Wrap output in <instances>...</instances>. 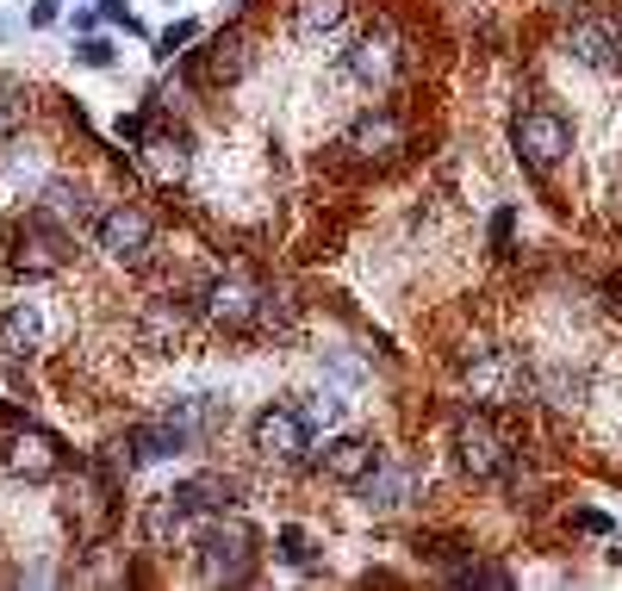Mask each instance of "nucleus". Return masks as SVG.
Segmentation results:
<instances>
[{
  "instance_id": "423d86ee",
  "label": "nucleus",
  "mask_w": 622,
  "mask_h": 591,
  "mask_svg": "<svg viewBox=\"0 0 622 591\" xmlns=\"http://www.w3.org/2000/svg\"><path fill=\"white\" fill-rule=\"evenodd\" d=\"M566 57L591 76H622V26L616 19H579L566 31Z\"/></svg>"
},
{
  "instance_id": "f257e3e1",
  "label": "nucleus",
  "mask_w": 622,
  "mask_h": 591,
  "mask_svg": "<svg viewBox=\"0 0 622 591\" xmlns=\"http://www.w3.org/2000/svg\"><path fill=\"white\" fill-rule=\"evenodd\" d=\"M449 442H454V467H461L466 480H498V473H511L516 467L511 442H504L485 418H454Z\"/></svg>"
},
{
  "instance_id": "cd10ccee",
  "label": "nucleus",
  "mask_w": 622,
  "mask_h": 591,
  "mask_svg": "<svg viewBox=\"0 0 622 591\" xmlns=\"http://www.w3.org/2000/svg\"><path fill=\"white\" fill-rule=\"evenodd\" d=\"M187 44H193V19H181V26H169L162 38H156V50H162V57H174V50H187Z\"/></svg>"
},
{
  "instance_id": "1a4fd4ad",
  "label": "nucleus",
  "mask_w": 622,
  "mask_h": 591,
  "mask_svg": "<svg viewBox=\"0 0 622 591\" xmlns=\"http://www.w3.org/2000/svg\"><path fill=\"white\" fill-rule=\"evenodd\" d=\"M262 287H249V280H212L205 287V311H212L224 330H249V324H262Z\"/></svg>"
},
{
  "instance_id": "f3484780",
  "label": "nucleus",
  "mask_w": 622,
  "mask_h": 591,
  "mask_svg": "<svg viewBox=\"0 0 622 591\" xmlns=\"http://www.w3.org/2000/svg\"><path fill=\"white\" fill-rule=\"evenodd\" d=\"M193 69H200L205 81H237L249 69V38H243V31H224V38H212V50H205Z\"/></svg>"
},
{
  "instance_id": "9b49d317",
  "label": "nucleus",
  "mask_w": 622,
  "mask_h": 591,
  "mask_svg": "<svg viewBox=\"0 0 622 591\" xmlns=\"http://www.w3.org/2000/svg\"><path fill=\"white\" fill-rule=\"evenodd\" d=\"M380 461H387V454L373 449V442H361V435H337V442H324V473L337 485H361Z\"/></svg>"
},
{
  "instance_id": "b1692460",
  "label": "nucleus",
  "mask_w": 622,
  "mask_h": 591,
  "mask_svg": "<svg viewBox=\"0 0 622 591\" xmlns=\"http://www.w3.org/2000/svg\"><path fill=\"white\" fill-rule=\"evenodd\" d=\"M280 560H287V567H305V573H311V554H318V548H311V535H305V529H280Z\"/></svg>"
},
{
  "instance_id": "4be33fe9",
  "label": "nucleus",
  "mask_w": 622,
  "mask_h": 591,
  "mask_svg": "<svg viewBox=\"0 0 622 591\" xmlns=\"http://www.w3.org/2000/svg\"><path fill=\"white\" fill-rule=\"evenodd\" d=\"M26 88H19V81L13 76H0V143H7V138H13V131H19V124H26Z\"/></svg>"
},
{
  "instance_id": "9d476101",
  "label": "nucleus",
  "mask_w": 622,
  "mask_h": 591,
  "mask_svg": "<svg viewBox=\"0 0 622 591\" xmlns=\"http://www.w3.org/2000/svg\"><path fill=\"white\" fill-rule=\"evenodd\" d=\"M169 498L187 517H224V511H237V480H224V473H193V480H181Z\"/></svg>"
},
{
  "instance_id": "6e6552de",
  "label": "nucleus",
  "mask_w": 622,
  "mask_h": 591,
  "mask_svg": "<svg viewBox=\"0 0 622 591\" xmlns=\"http://www.w3.org/2000/svg\"><path fill=\"white\" fill-rule=\"evenodd\" d=\"M62 256H69V237H62L50 218H31L26 231L13 237V268L19 274H57Z\"/></svg>"
},
{
  "instance_id": "39448f33",
  "label": "nucleus",
  "mask_w": 622,
  "mask_h": 591,
  "mask_svg": "<svg viewBox=\"0 0 622 591\" xmlns=\"http://www.w3.org/2000/svg\"><path fill=\"white\" fill-rule=\"evenodd\" d=\"M461 380L480 404H504V399H523L529 392V373L516 368V355H504V349H473Z\"/></svg>"
},
{
  "instance_id": "0eeeda50",
  "label": "nucleus",
  "mask_w": 622,
  "mask_h": 591,
  "mask_svg": "<svg viewBox=\"0 0 622 591\" xmlns=\"http://www.w3.org/2000/svg\"><path fill=\"white\" fill-rule=\"evenodd\" d=\"M93 237H100V249H107L112 262H143V256H150V243H156L150 218H143L138 206H107V212H100V224H93Z\"/></svg>"
},
{
  "instance_id": "dca6fc26",
  "label": "nucleus",
  "mask_w": 622,
  "mask_h": 591,
  "mask_svg": "<svg viewBox=\"0 0 622 591\" xmlns=\"http://www.w3.org/2000/svg\"><path fill=\"white\" fill-rule=\"evenodd\" d=\"M399 119H392L387 107H373V112H361L355 124H349V150L355 156H387V150H399Z\"/></svg>"
},
{
  "instance_id": "7c9ffc66",
  "label": "nucleus",
  "mask_w": 622,
  "mask_h": 591,
  "mask_svg": "<svg viewBox=\"0 0 622 591\" xmlns=\"http://www.w3.org/2000/svg\"><path fill=\"white\" fill-rule=\"evenodd\" d=\"M119 138H131V143H143V112H131V119H119Z\"/></svg>"
},
{
  "instance_id": "bb28decb",
  "label": "nucleus",
  "mask_w": 622,
  "mask_h": 591,
  "mask_svg": "<svg viewBox=\"0 0 622 591\" xmlns=\"http://www.w3.org/2000/svg\"><path fill=\"white\" fill-rule=\"evenodd\" d=\"M76 57L88 62V69H112V44H107V38H81Z\"/></svg>"
},
{
  "instance_id": "4468645a",
  "label": "nucleus",
  "mask_w": 622,
  "mask_h": 591,
  "mask_svg": "<svg viewBox=\"0 0 622 591\" xmlns=\"http://www.w3.org/2000/svg\"><path fill=\"white\" fill-rule=\"evenodd\" d=\"M7 467H13L19 480H50V473H57V442H50L44 430H19L13 442H7Z\"/></svg>"
},
{
  "instance_id": "20e7f679",
  "label": "nucleus",
  "mask_w": 622,
  "mask_h": 591,
  "mask_svg": "<svg viewBox=\"0 0 622 591\" xmlns=\"http://www.w3.org/2000/svg\"><path fill=\"white\" fill-rule=\"evenodd\" d=\"M249 442H255V454H268V461H305L311 423L299 404H268L262 418L249 423Z\"/></svg>"
},
{
  "instance_id": "6ab92c4d",
  "label": "nucleus",
  "mask_w": 622,
  "mask_h": 591,
  "mask_svg": "<svg viewBox=\"0 0 622 591\" xmlns=\"http://www.w3.org/2000/svg\"><path fill=\"white\" fill-rule=\"evenodd\" d=\"M169 418L181 423V430L193 435V442H200V435H212L218 423L231 418V404H218V399H181V404H174V411H169Z\"/></svg>"
},
{
  "instance_id": "412c9836",
  "label": "nucleus",
  "mask_w": 622,
  "mask_h": 591,
  "mask_svg": "<svg viewBox=\"0 0 622 591\" xmlns=\"http://www.w3.org/2000/svg\"><path fill=\"white\" fill-rule=\"evenodd\" d=\"M143 156H150V169L162 174V181H181V174H187V143L181 138H150V143H143Z\"/></svg>"
},
{
  "instance_id": "2f4dec72",
  "label": "nucleus",
  "mask_w": 622,
  "mask_h": 591,
  "mask_svg": "<svg viewBox=\"0 0 622 591\" xmlns=\"http://www.w3.org/2000/svg\"><path fill=\"white\" fill-rule=\"evenodd\" d=\"M579 529H591V535H604V529H610V517H604V511H579Z\"/></svg>"
},
{
  "instance_id": "5701e85b",
  "label": "nucleus",
  "mask_w": 622,
  "mask_h": 591,
  "mask_svg": "<svg viewBox=\"0 0 622 591\" xmlns=\"http://www.w3.org/2000/svg\"><path fill=\"white\" fill-rule=\"evenodd\" d=\"M454 585H485V591H504V585H511V573H504V567H492V560H473V567H461V573H454Z\"/></svg>"
},
{
  "instance_id": "c85d7f7f",
  "label": "nucleus",
  "mask_w": 622,
  "mask_h": 591,
  "mask_svg": "<svg viewBox=\"0 0 622 591\" xmlns=\"http://www.w3.org/2000/svg\"><path fill=\"white\" fill-rule=\"evenodd\" d=\"M100 19H112V26H124V31H143L138 19L124 13V0H100Z\"/></svg>"
},
{
  "instance_id": "7ed1b4c3",
  "label": "nucleus",
  "mask_w": 622,
  "mask_h": 591,
  "mask_svg": "<svg viewBox=\"0 0 622 591\" xmlns=\"http://www.w3.org/2000/svg\"><path fill=\"white\" fill-rule=\"evenodd\" d=\"M511 150L523 156L535 174H548V169H560L566 162V150H573V131H566V119L560 112H523V119L511 124Z\"/></svg>"
},
{
  "instance_id": "c756f323",
  "label": "nucleus",
  "mask_w": 622,
  "mask_h": 591,
  "mask_svg": "<svg viewBox=\"0 0 622 591\" xmlns=\"http://www.w3.org/2000/svg\"><path fill=\"white\" fill-rule=\"evenodd\" d=\"M57 7L62 0H31V26H57Z\"/></svg>"
},
{
  "instance_id": "f03ea898",
  "label": "nucleus",
  "mask_w": 622,
  "mask_h": 591,
  "mask_svg": "<svg viewBox=\"0 0 622 591\" xmlns=\"http://www.w3.org/2000/svg\"><path fill=\"white\" fill-rule=\"evenodd\" d=\"M200 573L224 579V585H243L255 573V529L249 523H212L200 535Z\"/></svg>"
},
{
  "instance_id": "ddd939ff",
  "label": "nucleus",
  "mask_w": 622,
  "mask_h": 591,
  "mask_svg": "<svg viewBox=\"0 0 622 591\" xmlns=\"http://www.w3.org/2000/svg\"><path fill=\"white\" fill-rule=\"evenodd\" d=\"M181 449H193V435H187L174 418H162V423H138V430L124 435V454H131L138 467L169 461V454H181Z\"/></svg>"
},
{
  "instance_id": "2eb2a0df",
  "label": "nucleus",
  "mask_w": 622,
  "mask_h": 591,
  "mask_svg": "<svg viewBox=\"0 0 622 591\" xmlns=\"http://www.w3.org/2000/svg\"><path fill=\"white\" fill-rule=\"evenodd\" d=\"M349 76H355L361 88H387L392 81V38L387 31H368V38L349 50Z\"/></svg>"
},
{
  "instance_id": "393cba45",
  "label": "nucleus",
  "mask_w": 622,
  "mask_h": 591,
  "mask_svg": "<svg viewBox=\"0 0 622 591\" xmlns=\"http://www.w3.org/2000/svg\"><path fill=\"white\" fill-rule=\"evenodd\" d=\"M305 423H324V430H337V423H342V399H337V392H318V399H305Z\"/></svg>"
},
{
  "instance_id": "a211bd4d",
  "label": "nucleus",
  "mask_w": 622,
  "mask_h": 591,
  "mask_svg": "<svg viewBox=\"0 0 622 591\" xmlns=\"http://www.w3.org/2000/svg\"><path fill=\"white\" fill-rule=\"evenodd\" d=\"M38 337H44L38 305H7V311H0V349H7V355H31Z\"/></svg>"
},
{
  "instance_id": "aec40b11",
  "label": "nucleus",
  "mask_w": 622,
  "mask_h": 591,
  "mask_svg": "<svg viewBox=\"0 0 622 591\" xmlns=\"http://www.w3.org/2000/svg\"><path fill=\"white\" fill-rule=\"evenodd\" d=\"M342 19H349V0H299L293 7V26L305 31V38H324V31H337Z\"/></svg>"
},
{
  "instance_id": "f8f14e48",
  "label": "nucleus",
  "mask_w": 622,
  "mask_h": 591,
  "mask_svg": "<svg viewBox=\"0 0 622 591\" xmlns=\"http://www.w3.org/2000/svg\"><path fill=\"white\" fill-rule=\"evenodd\" d=\"M418 473H411V467H399V461H380V467H373V473H368V480H361L355 485V492L361 498H368V504H373V511H399V504H411V498H418Z\"/></svg>"
},
{
  "instance_id": "a878e982",
  "label": "nucleus",
  "mask_w": 622,
  "mask_h": 591,
  "mask_svg": "<svg viewBox=\"0 0 622 591\" xmlns=\"http://www.w3.org/2000/svg\"><path fill=\"white\" fill-rule=\"evenodd\" d=\"M511 231H516V206H498V218H492V256L511 249Z\"/></svg>"
}]
</instances>
